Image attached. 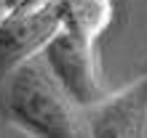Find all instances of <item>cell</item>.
<instances>
[{"label":"cell","instance_id":"1","mask_svg":"<svg viewBox=\"0 0 147 138\" xmlns=\"http://www.w3.org/2000/svg\"><path fill=\"white\" fill-rule=\"evenodd\" d=\"M5 104L11 117L30 133L91 135L88 109H83L70 96L43 53L8 74Z\"/></svg>","mask_w":147,"mask_h":138},{"label":"cell","instance_id":"2","mask_svg":"<svg viewBox=\"0 0 147 138\" xmlns=\"http://www.w3.org/2000/svg\"><path fill=\"white\" fill-rule=\"evenodd\" d=\"M64 29L62 0H38L3 13L0 19V82L13 69L35 58Z\"/></svg>","mask_w":147,"mask_h":138},{"label":"cell","instance_id":"3","mask_svg":"<svg viewBox=\"0 0 147 138\" xmlns=\"http://www.w3.org/2000/svg\"><path fill=\"white\" fill-rule=\"evenodd\" d=\"M43 56L51 64L54 74L62 80V85L70 90V96L83 109H94L110 96V90L99 77V58L94 50V40L62 29L46 45Z\"/></svg>","mask_w":147,"mask_h":138},{"label":"cell","instance_id":"4","mask_svg":"<svg viewBox=\"0 0 147 138\" xmlns=\"http://www.w3.org/2000/svg\"><path fill=\"white\" fill-rule=\"evenodd\" d=\"M91 135H147V77L88 109Z\"/></svg>","mask_w":147,"mask_h":138},{"label":"cell","instance_id":"5","mask_svg":"<svg viewBox=\"0 0 147 138\" xmlns=\"http://www.w3.org/2000/svg\"><path fill=\"white\" fill-rule=\"evenodd\" d=\"M62 19L64 29L94 40L110 27L112 3L110 0H62Z\"/></svg>","mask_w":147,"mask_h":138},{"label":"cell","instance_id":"6","mask_svg":"<svg viewBox=\"0 0 147 138\" xmlns=\"http://www.w3.org/2000/svg\"><path fill=\"white\" fill-rule=\"evenodd\" d=\"M38 0H0V13H8V11H16V8H24V5H32Z\"/></svg>","mask_w":147,"mask_h":138}]
</instances>
